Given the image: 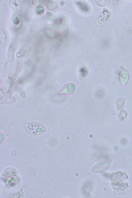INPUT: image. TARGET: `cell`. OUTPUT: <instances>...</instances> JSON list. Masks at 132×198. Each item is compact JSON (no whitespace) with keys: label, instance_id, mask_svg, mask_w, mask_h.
<instances>
[{"label":"cell","instance_id":"13","mask_svg":"<svg viewBox=\"0 0 132 198\" xmlns=\"http://www.w3.org/2000/svg\"><path fill=\"white\" fill-rule=\"evenodd\" d=\"M63 21V19L62 18H57L54 21V23L57 25H60L62 23Z\"/></svg>","mask_w":132,"mask_h":198},{"label":"cell","instance_id":"11","mask_svg":"<svg viewBox=\"0 0 132 198\" xmlns=\"http://www.w3.org/2000/svg\"><path fill=\"white\" fill-rule=\"evenodd\" d=\"M20 20L19 17L15 15L12 19V22L13 24L15 26L18 25L20 23Z\"/></svg>","mask_w":132,"mask_h":198},{"label":"cell","instance_id":"15","mask_svg":"<svg viewBox=\"0 0 132 198\" xmlns=\"http://www.w3.org/2000/svg\"><path fill=\"white\" fill-rule=\"evenodd\" d=\"M64 2H63V1H62L60 3V4L61 5H64Z\"/></svg>","mask_w":132,"mask_h":198},{"label":"cell","instance_id":"3","mask_svg":"<svg viewBox=\"0 0 132 198\" xmlns=\"http://www.w3.org/2000/svg\"><path fill=\"white\" fill-rule=\"evenodd\" d=\"M16 40L14 39L10 44L8 48L7 56L8 60L12 61L14 59Z\"/></svg>","mask_w":132,"mask_h":198},{"label":"cell","instance_id":"12","mask_svg":"<svg viewBox=\"0 0 132 198\" xmlns=\"http://www.w3.org/2000/svg\"><path fill=\"white\" fill-rule=\"evenodd\" d=\"M68 34V30H65L61 35H60L59 37V40L61 42H62L66 37Z\"/></svg>","mask_w":132,"mask_h":198},{"label":"cell","instance_id":"7","mask_svg":"<svg viewBox=\"0 0 132 198\" xmlns=\"http://www.w3.org/2000/svg\"><path fill=\"white\" fill-rule=\"evenodd\" d=\"M42 1L47 7L50 10H53L57 7V5L56 3L52 1L45 0Z\"/></svg>","mask_w":132,"mask_h":198},{"label":"cell","instance_id":"5","mask_svg":"<svg viewBox=\"0 0 132 198\" xmlns=\"http://www.w3.org/2000/svg\"><path fill=\"white\" fill-rule=\"evenodd\" d=\"M9 5L11 8L15 12L19 13L21 11V4L19 0L9 1Z\"/></svg>","mask_w":132,"mask_h":198},{"label":"cell","instance_id":"1","mask_svg":"<svg viewBox=\"0 0 132 198\" xmlns=\"http://www.w3.org/2000/svg\"><path fill=\"white\" fill-rule=\"evenodd\" d=\"M26 131L32 135H37L44 133L46 127L42 123L38 122H30L26 124L25 126Z\"/></svg>","mask_w":132,"mask_h":198},{"label":"cell","instance_id":"4","mask_svg":"<svg viewBox=\"0 0 132 198\" xmlns=\"http://www.w3.org/2000/svg\"><path fill=\"white\" fill-rule=\"evenodd\" d=\"M76 88V86L74 84L68 83L64 86L60 93L65 94H70L74 92Z\"/></svg>","mask_w":132,"mask_h":198},{"label":"cell","instance_id":"14","mask_svg":"<svg viewBox=\"0 0 132 198\" xmlns=\"http://www.w3.org/2000/svg\"><path fill=\"white\" fill-rule=\"evenodd\" d=\"M100 2H97L98 4L100 5V6H104L108 4H109L110 1H103V2H102V1H99Z\"/></svg>","mask_w":132,"mask_h":198},{"label":"cell","instance_id":"9","mask_svg":"<svg viewBox=\"0 0 132 198\" xmlns=\"http://www.w3.org/2000/svg\"><path fill=\"white\" fill-rule=\"evenodd\" d=\"M35 10V12L37 14L39 15H41L44 14L45 10V7L41 5H37L36 7Z\"/></svg>","mask_w":132,"mask_h":198},{"label":"cell","instance_id":"8","mask_svg":"<svg viewBox=\"0 0 132 198\" xmlns=\"http://www.w3.org/2000/svg\"><path fill=\"white\" fill-rule=\"evenodd\" d=\"M45 18L48 22L53 23L55 20L57 18L54 14L49 12H47L46 13L45 16Z\"/></svg>","mask_w":132,"mask_h":198},{"label":"cell","instance_id":"6","mask_svg":"<svg viewBox=\"0 0 132 198\" xmlns=\"http://www.w3.org/2000/svg\"><path fill=\"white\" fill-rule=\"evenodd\" d=\"M45 33L49 38L53 39L59 37L60 34L53 30L50 28H46L45 30Z\"/></svg>","mask_w":132,"mask_h":198},{"label":"cell","instance_id":"10","mask_svg":"<svg viewBox=\"0 0 132 198\" xmlns=\"http://www.w3.org/2000/svg\"><path fill=\"white\" fill-rule=\"evenodd\" d=\"M77 4L81 10L85 12H88L89 10V8L88 6L83 3L81 2H78Z\"/></svg>","mask_w":132,"mask_h":198},{"label":"cell","instance_id":"2","mask_svg":"<svg viewBox=\"0 0 132 198\" xmlns=\"http://www.w3.org/2000/svg\"><path fill=\"white\" fill-rule=\"evenodd\" d=\"M0 39L2 45L4 47H6L10 43V37L9 32L3 28L0 30Z\"/></svg>","mask_w":132,"mask_h":198}]
</instances>
